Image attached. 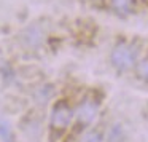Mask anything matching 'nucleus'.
Segmentation results:
<instances>
[{"label":"nucleus","mask_w":148,"mask_h":142,"mask_svg":"<svg viewBox=\"0 0 148 142\" xmlns=\"http://www.w3.org/2000/svg\"><path fill=\"white\" fill-rule=\"evenodd\" d=\"M96 115H97V104L92 102L91 99H86L80 107H78L77 116H78V121H80L81 125H89V123L96 118Z\"/></svg>","instance_id":"nucleus-3"},{"label":"nucleus","mask_w":148,"mask_h":142,"mask_svg":"<svg viewBox=\"0 0 148 142\" xmlns=\"http://www.w3.org/2000/svg\"><path fill=\"white\" fill-rule=\"evenodd\" d=\"M81 142H102V136H100V132H97V131H91V132H88V134L84 136Z\"/></svg>","instance_id":"nucleus-6"},{"label":"nucleus","mask_w":148,"mask_h":142,"mask_svg":"<svg viewBox=\"0 0 148 142\" xmlns=\"http://www.w3.org/2000/svg\"><path fill=\"white\" fill-rule=\"evenodd\" d=\"M110 3L113 10L121 14H127L129 11H132V7H134L132 0H110Z\"/></svg>","instance_id":"nucleus-4"},{"label":"nucleus","mask_w":148,"mask_h":142,"mask_svg":"<svg viewBox=\"0 0 148 142\" xmlns=\"http://www.w3.org/2000/svg\"><path fill=\"white\" fill-rule=\"evenodd\" d=\"M135 61V51L129 45H118L112 53V62L118 70H126L129 69Z\"/></svg>","instance_id":"nucleus-1"},{"label":"nucleus","mask_w":148,"mask_h":142,"mask_svg":"<svg viewBox=\"0 0 148 142\" xmlns=\"http://www.w3.org/2000/svg\"><path fill=\"white\" fill-rule=\"evenodd\" d=\"M73 112L65 102H58L51 112V126L58 131H64L72 121Z\"/></svg>","instance_id":"nucleus-2"},{"label":"nucleus","mask_w":148,"mask_h":142,"mask_svg":"<svg viewBox=\"0 0 148 142\" xmlns=\"http://www.w3.org/2000/svg\"><path fill=\"white\" fill-rule=\"evenodd\" d=\"M137 75L143 81H147V83H148V58L143 59L142 62H138V65H137Z\"/></svg>","instance_id":"nucleus-5"},{"label":"nucleus","mask_w":148,"mask_h":142,"mask_svg":"<svg viewBox=\"0 0 148 142\" xmlns=\"http://www.w3.org/2000/svg\"><path fill=\"white\" fill-rule=\"evenodd\" d=\"M0 136L5 139L7 142H13L11 141V132H10V128H8L7 125H3V123H0Z\"/></svg>","instance_id":"nucleus-7"}]
</instances>
